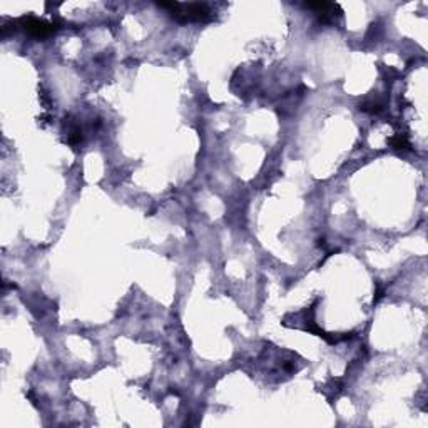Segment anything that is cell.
Masks as SVG:
<instances>
[{
	"label": "cell",
	"mask_w": 428,
	"mask_h": 428,
	"mask_svg": "<svg viewBox=\"0 0 428 428\" xmlns=\"http://www.w3.org/2000/svg\"><path fill=\"white\" fill-rule=\"evenodd\" d=\"M20 27L24 29L25 32H29L31 36L37 37V38H45L49 36H52L61 29V22H47V20L37 19V17H22V19L19 20Z\"/></svg>",
	"instance_id": "cell-2"
},
{
	"label": "cell",
	"mask_w": 428,
	"mask_h": 428,
	"mask_svg": "<svg viewBox=\"0 0 428 428\" xmlns=\"http://www.w3.org/2000/svg\"><path fill=\"white\" fill-rule=\"evenodd\" d=\"M161 8H166L169 15L179 24L209 22L214 19L213 10L208 3H179V2H159Z\"/></svg>",
	"instance_id": "cell-1"
},
{
	"label": "cell",
	"mask_w": 428,
	"mask_h": 428,
	"mask_svg": "<svg viewBox=\"0 0 428 428\" xmlns=\"http://www.w3.org/2000/svg\"><path fill=\"white\" fill-rule=\"evenodd\" d=\"M390 145L395 151H400V152H406V151H412V144H410L408 138H406L405 134H397L393 136V138H390Z\"/></svg>",
	"instance_id": "cell-3"
}]
</instances>
